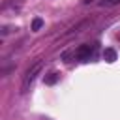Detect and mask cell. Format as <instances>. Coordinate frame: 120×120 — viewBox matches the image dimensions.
I'll return each instance as SVG.
<instances>
[{
  "label": "cell",
  "instance_id": "5",
  "mask_svg": "<svg viewBox=\"0 0 120 120\" xmlns=\"http://www.w3.org/2000/svg\"><path fill=\"white\" fill-rule=\"evenodd\" d=\"M116 4H120V0H101V2H99L101 8H112V6H116Z\"/></svg>",
  "mask_w": 120,
  "mask_h": 120
},
{
  "label": "cell",
  "instance_id": "6",
  "mask_svg": "<svg viewBox=\"0 0 120 120\" xmlns=\"http://www.w3.org/2000/svg\"><path fill=\"white\" fill-rule=\"evenodd\" d=\"M56 81H58V73H49V75L45 77V82H47V84H54Z\"/></svg>",
  "mask_w": 120,
  "mask_h": 120
},
{
  "label": "cell",
  "instance_id": "7",
  "mask_svg": "<svg viewBox=\"0 0 120 120\" xmlns=\"http://www.w3.org/2000/svg\"><path fill=\"white\" fill-rule=\"evenodd\" d=\"M41 26H43V21H41V19H34V21H32V30H34V32L39 30Z\"/></svg>",
  "mask_w": 120,
  "mask_h": 120
},
{
  "label": "cell",
  "instance_id": "3",
  "mask_svg": "<svg viewBox=\"0 0 120 120\" xmlns=\"http://www.w3.org/2000/svg\"><path fill=\"white\" fill-rule=\"evenodd\" d=\"M22 4H24V0H6V2L2 4V9H4V11H8V9L17 11V9H21Z\"/></svg>",
  "mask_w": 120,
  "mask_h": 120
},
{
  "label": "cell",
  "instance_id": "1",
  "mask_svg": "<svg viewBox=\"0 0 120 120\" xmlns=\"http://www.w3.org/2000/svg\"><path fill=\"white\" fill-rule=\"evenodd\" d=\"M41 68H43V62H36V64L24 73V79H22V90H26V88L34 82V79H36V75L41 71Z\"/></svg>",
  "mask_w": 120,
  "mask_h": 120
},
{
  "label": "cell",
  "instance_id": "4",
  "mask_svg": "<svg viewBox=\"0 0 120 120\" xmlns=\"http://www.w3.org/2000/svg\"><path fill=\"white\" fill-rule=\"evenodd\" d=\"M103 58H105L109 64H112V62L116 60V51H114V49H105V52H103Z\"/></svg>",
  "mask_w": 120,
  "mask_h": 120
},
{
  "label": "cell",
  "instance_id": "2",
  "mask_svg": "<svg viewBox=\"0 0 120 120\" xmlns=\"http://www.w3.org/2000/svg\"><path fill=\"white\" fill-rule=\"evenodd\" d=\"M75 56H77L79 60H90V56H92V47H90V45H82V47H79L77 52H75Z\"/></svg>",
  "mask_w": 120,
  "mask_h": 120
}]
</instances>
